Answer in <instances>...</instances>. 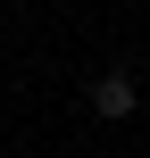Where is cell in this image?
Returning <instances> with one entry per match:
<instances>
[{
    "mask_svg": "<svg viewBox=\"0 0 150 158\" xmlns=\"http://www.w3.org/2000/svg\"><path fill=\"white\" fill-rule=\"evenodd\" d=\"M134 100H142L134 75H100V83H92V108H100V117H134Z\"/></svg>",
    "mask_w": 150,
    "mask_h": 158,
    "instance_id": "cell-1",
    "label": "cell"
}]
</instances>
